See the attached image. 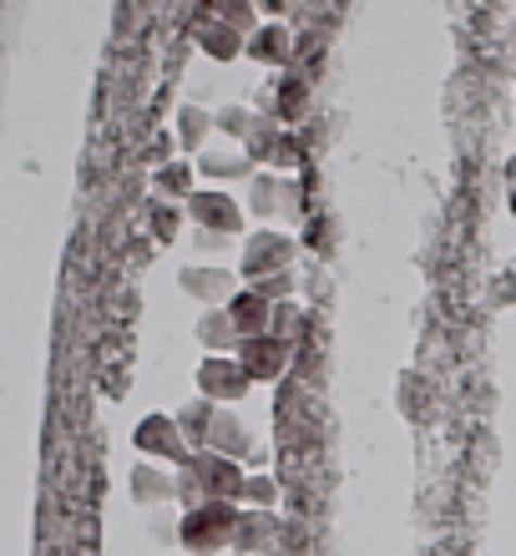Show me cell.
Returning <instances> with one entry per match:
<instances>
[{
    "instance_id": "1",
    "label": "cell",
    "mask_w": 516,
    "mask_h": 556,
    "mask_svg": "<svg viewBox=\"0 0 516 556\" xmlns=\"http://www.w3.org/2000/svg\"><path fill=\"white\" fill-rule=\"evenodd\" d=\"M243 485H249V470L213 451H192V460L177 470V501H183V511H198L207 501L243 506Z\"/></svg>"
},
{
    "instance_id": "2",
    "label": "cell",
    "mask_w": 516,
    "mask_h": 556,
    "mask_svg": "<svg viewBox=\"0 0 516 556\" xmlns=\"http://www.w3.org/2000/svg\"><path fill=\"white\" fill-rule=\"evenodd\" d=\"M238 516H243V506H228V501H207V506H198V511H183L177 516V546H183L188 556L234 552Z\"/></svg>"
},
{
    "instance_id": "3",
    "label": "cell",
    "mask_w": 516,
    "mask_h": 556,
    "mask_svg": "<svg viewBox=\"0 0 516 556\" xmlns=\"http://www.w3.org/2000/svg\"><path fill=\"white\" fill-rule=\"evenodd\" d=\"M294 258H299V238L279 233V228H264L253 233L238 253V274L243 283H259V278H274V274H294Z\"/></svg>"
},
{
    "instance_id": "4",
    "label": "cell",
    "mask_w": 516,
    "mask_h": 556,
    "mask_svg": "<svg viewBox=\"0 0 516 556\" xmlns=\"http://www.w3.org/2000/svg\"><path fill=\"white\" fill-rule=\"evenodd\" d=\"M133 445L142 460H152V466L183 470L192 460V445L183 440V430H177V415H142L133 430Z\"/></svg>"
},
{
    "instance_id": "5",
    "label": "cell",
    "mask_w": 516,
    "mask_h": 556,
    "mask_svg": "<svg viewBox=\"0 0 516 556\" xmlns=\"http://www.w3.org/2000/svg\"><path fill=\"white\" fill-rule=\"evenodd\" d=\"M188 218L198 233H213V238H238L243 233V218H249V207L228 198L223 188H198L188 203Z\"/></svg>"
},
{
    "instance_id": "6",
    "label": "cell",
    "mask_w": 516,
    "mask_h": 556,
    "mask_svg": "<svg viewBox=\"0 0 516 556\" xmlns=\"http://www.w3.org/2000/svg\"><path fill=\"white\" fill-rule=\"evenodd\" d=\"M192 380H198V400L218 405V410H223V405H238V400L249 395V384H253L234 354H207Z\"/></svg>"
},
{
    "instance_id": "7",
    "label": "cell",
    "mask_w": 516,
    "mask_h": 556,
    "mask_svg": "<svg viewBox=\"0 0 516 556\" xmlns=\"http://www.w3.org/2000/svg\"><path fill=\"white\" fill-rule=\"evenodd\" d=\"M234 359L243 365V375L253 384H279L289 375V365H294V344H284L274 334H259V339H243Z\"/></svg>"
},
{
    "instance_id": "8",
    "label": "cell",
    "mask_w": 516,
    "mask_h": 556,
    "mask_svg": "<svg viewBox=\"0 0 516 556\" xmlns=\"http://www.w3.org/2000/svg\"><path fill=\"white\" fill-rule=\"evenodd\" d=\"M243 152L253 157V167L264 162V167H274V173H294L299 162H304V147L284 132L279 122H264V127H259V132L243 142Z\"/></svg>"
},
{
    "instance_id": "9",
    "label": "cell",
    "mask_w": 516,
    "mask_h": 556,
    "mask_svg": "<svg viewBox=\"0 0 516 556\" xmlns=\"http://www.w3.org/2000/svg\"><path fill=\"white\" fill-rule=\"evenodd\" d=\"M177 283L203 308H228V299L238 293V274H228V268H218V264H188L177 274Z\"/></svg>"
},
{
    "instance_id": "10",
    "label": "cell",
    "mask_w": 516,
    "mask_h": 556,
    "mask_svg": "<svg viewBox=\"0 0 516 556\" xmlns=\"http://www.w3.org/2000/svg\"><path fill=\"white\" fill-rule=\"evenodd\" d=\"M279 546H284V521L274 511H243L238 516V536H234L238 556H279Z\"/></svg>"
},
{
    "instance_id": "11",
    "label": "cell",
    "mask_w": 516,
    "mask_h": 556,
    "mask_svg": "<svg viewBox=\"0 0 516 556\" xmlns=\"http://www.w3.org/2000/svg\"><path fill=\"white\" fill-rule=\"evenodd\" d=\"M133 501L137 506H167V501H177V470L137 460L133 466Z\"/></svg>"
},
{
    "instance_id": "12",
    "label": "cell",
    "mask_w": 516,
    "mask_h": 556,
    "mask_svg": "<svg viewBox=\"0 0 516 556\" xmlns=\"http://www.w3.org/2000/svg\"><path fill=\"white\" fill-rule=\"evenodd\" d=\"M249 213H259V218H279V213H299V188L289 182V177H253L249 188Z\"/></svg>"
},
{
    "instance_id": "13",
    "label": "cell",
    "mask_w": 516,
    "mask_h": 556,
    "mask_svg": "<svg viewBox=\"0 0 516 556\" xmlns=\"http://www.w3.org/2000/svg\"><path fill=\"white\" fill-rule=\"evenodd\" d=\"M228 319L238 324L243 339H259V334H268V324H274V304H268L259 289H238L234 299H228Z\"/></svg>"
},
{
    "instance_id": "14",
    "label": "cell",
    "mask_w": 516,
    "mask_h": 556,
    "mask_svg": "<svg viewBox=\"0 0 516 556\" xmlns=\"http://www.w3.org/2000/svg\"><path fill=\"white\" fill-rule=\"evenodd\" d=\"M207 451L223 455V460H253V435H249V425L238 420L234 410H218V425H213V435H207Z\"/></svg>"
},
{
    "instance_id": "15",
    "label": "cell",
    "mask_w": 516,
    "mask_h": 556,
    "mask_svg": "<svg viewBox=\"0 0 516 556\" xmlns=\"http://www.w3.org/2000/svg\"><path fill=\"white\" fill-rule=\"evenodd\" d=\"M243 56H253L259 66H268V72H279V66L294 61V36L284 26H259L249 36V51H243Z\"/></svg>"
},
{
    "instance_id": "16",
    "label": "cell",
    "mask_w": 516,
    "mask_h": 556,
    "mask_svg": "<svg viewBox=\"0 0 516 556\" xmlns=\"http://www.w3.org/2000/svg\"><path fill=\"white\" fill-rule=\"evenodd\" d=\"M198 344L207 354H238L243 334H238V324L228 319V308H203L198 314Z\"/></svg>"
},
{
    "instance_id": "17",
    "label": "cell",
    "mask_w": 516,
    "mask_h": 556,
    "mask_svg": "<svg viewBox=\"0 0 516 556\" xmlns=\"http://www.w3.org/2000/svg\"><path fill=\"white\" fill-rule=\"evenodd\" d=\"M198 51H207L213 61H238L243 51H249V36L234 26H223L218 15H207V26L198 30Z\"/></svg>"
},
{
    "instance_id": "18",
    "label": "cell",
    "mask_w": 516,
    "mask_h": 556,
    "mask_svg": "<svg viewBox=\"0 0 516 556\" xmlns=\"http://www.w3.org/2000/svg\"><path fill=\"white\" fill-rule=\"evenodd\" d=\"M192 177L198 167L192 162H163L158 173H152V188H158V203H192Z\"/></svg>"
},
{
    "instance_id": "19",
    "label": "cell",
    "mask_w": 516,
    "mask_h": 556,
    "mask_svg": "<svg viewBox=\"0 0 516 556\" xmlns=\"http://www.w3.org/2000/svg\"><path fill=\"white\" fill-rule=\"evenodd\" d=\"M203 177H213V182H234V177H259L253 173V157L243 152V147H234V152H203V157L192 162Z\"/></svg>"
},
{
    "instance_id": "20",
    "label": "cell",
    "mask_w": 516,
    "mask_h": 556,
    "mask_svg": "<svg viewBox=\"0 0 516 556\" xmlns=\"http://www.w3.org/2000/svg\"><path fill=\"white\" fill-rule=\"evenodd\" d=\"M213 425H218V405H207V400H192V405L177 410V430H183V440H188L192 451H207Z\"/></svg>"
},
{
    "instance_id": "21",
    "label": "cell",
    "mask_w": 516,
    "mask_h": 556,
    "mask_svg": "<svg viewBox=\"0 0 516 556\" xmlns=\"http://www.w3.org/2000/svg\"><path fill=\"white\" fill-rule=\"evenodd\" d=\"M213 127H218V122L207 117L203 106H177V147H183V152H198V147L207 142V132H213Z\"/></svg>"
},
{
    "instance_id": "22",
    "label": "cell",
    "mask_w": 516,
    "mask_h": 556,
    "mask_svg": "<svg viewBox=\"0 0 516 556\" xmlns=\"http://www.w3.org/2000/svg\"><path fill=\"white\" fill-rule=\"evenodd\" d=\"M213 122H218V132H223V137H234V142H249V137L259 132V127H264V122L253 117L249 106H223V112H218Z\"/></svg>"
},
{
    "instance_id": "23",
    "label": "cell",
    "mask_w": 516,
    "mask_h": 556,
    "mask_svg": "<svg viewBox=\"0 0 516 556\" xmlns=\"http://www.w3.org/2000/svg\"><path fill=\"white\" fill-rule=\"evenodd\" d=\"M279 506V481L274 476H249L243 485V511H274Z\"/></svg>"
},
{
    "instance_id": "24",
    "label": "cell",
    "mask_w": 516,
    "mask_h": 556,
    "mask_svg": "<svg viewBox=\"0 0 516 556\" xmlns=\"http://www.w3.org/2000/svg\"><path fill=\"white\" fill-rule=\"evenodd\" d=\"M268 334L284 339V344H294L299 334H304V308L289 299V304H274V324H268Z\"/></svg>"
},
{
    "instance_id": "25",
    "label": "cell",
    "mask_w": 516,
    "mask_h": 556,
    "mask_svg": "<svg viewBox=\"0 0 516 556\" xmlns=\"http://www.w3.org/2000/svg\"><path fill=\"white\" fill-rule=\"evenodd\" d=\"M249 289H259L268 299V304H289L294 299V274H274V278H259V283H249Z\"/></svg>"
},
{
    "instance_id": "26",
    "label": "cell",
    "mask_w": 516,
    "mask_h": 556,
    "mask_svg": "<svg viewBox=\"0 0 516 556\" xmlns=\"http://www.w3.org/2000/svg\"><path fill=\"white\" fill-rule=\"evenodd\" d=\"M177 223H183L177 203H152V228H158V238H163V243H173V238H177Z\"/></svg>"
},
{
    "instance_id": "27",
    "label": "cell",
    "mask_w": 516,
    "mask_h": 556,
    "mask_svg": "<svg viewBox=\"0 0 516 556\" xmlns=\"http://www.w3.org/2000/svg\"><path fill=\"white\" fill-rule=\"evenodd\" d=\"M198 249H203V253H218V249H228V243H223V238H213V233H198Z\"/></svg>"
}]
</instances>
